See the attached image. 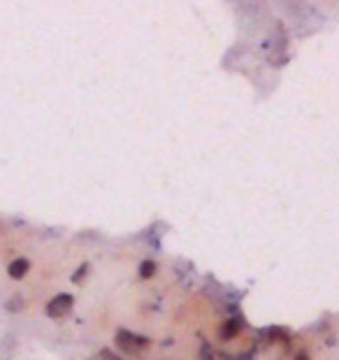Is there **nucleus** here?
Wrapping results in <instances>:
<instances>
[{"mask_svg": "<svg viewBox=\"0 0 339 360\" xmlns=\"http://www.w3.org/2000/svg\"><path fill=\"white\" fill-rule=\"evenodd\" d=\"M114 342H117V347L123 351V354H140L144 347H149V340H144V337L128 333V330H119Z\"/></svg>", "mask_w": 339, "mask_h": 360, "instance_id": "nucleus-1", "label": "nucleus"}, {"mask_svg": "<svg viewBox=\"0 0 339 360\" xmlns=\"http://www.w3.org/2000/svg\"><path fill=\"white\" fill-rule=\"evenodd\" d=\"M72 307H75V297L68 295V293H60L47 304V316L49 319H63L72 311Z\"/></svg>", "mask_w": 339, "mask_h": 360, "instance_id": "nucleus-2", "label": "nucleus"}, {"mask_svg": "<svg viewBox=\"0 0 339 360\" xmlns=\"http://www.w3.org/2000/svg\"><path fill=\"white\" fill-rule=\"evenodd\" d=\"M30 270V263L26 258H17V260H12L10 267H7V274H10L12 279H24L26 274Z\"/></svg>", "mask_w": 339, "mask_h": 360, "instance_id": "nucleus-3", "label": "nucleus"}, {"mask_svg": "<svg viewBox=\"0 0 339 360\" xmlns=\"http://www.w3.org/2000/svg\"><path fill=\"white\" fill-rule=\"evenodd\" d=\"M151 274H156V263H153V260H144L142 267H140V277L149 279Z\"/></svg>", "mask_w": 339, "mask_h": 360, "instance_id": "nucleus-4", "label": "nucleus"}, {"mask_svg": "<svg viewBox=\"0 0 339 360\" xmlns=\"http://www.w3.org/2000/svg\"><path fill=\"white\" fill-rule=\"evenodd\" d=\"M235 333H237V323H226L221 330V337L223 340H228V337H235Z\"/></svg>", "mask_w": 339, "mask_h": 360, "instance_id": "nucleus-5", "label": "nucleus"}, {"mask_svg": "<svg viewBox=\"0 0 339 360\" xmlns=\"http://www.w3.org/2000/svg\"><path fill=\"white\" fill-rule=\"evenodd\" d=\"M87 270H89V265H82L79 270H77V272L72 274V281H75V283H79V281H82V277H84V274H87Z\"/></svg>", "mask_w": 339, "mask_h": 360, "instance_id": "nucleus-6", "label": "nucleus"}, {"mask_svg": "<svg viewBox=\"0 0 339 360\" xmlns=\"http://www.w3.org/2000/svg\"><path fill=\"white\" fill-rule=\"evenodd\" d=\"M100 356H103L105 360H121V358H117V356H112V351H110V349H103V351H100Z\"/></svg>", "mask_w": 339, "mask_h": 360, "instance_id": "nucleus-7", "label": "nucleus"}]
</instances>
